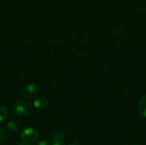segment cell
<instances>
[{
    "label": "cell",
    "instance_id": "obj_1",
    "mask_svg": "<svg viewBox=\"0 0 146 145\" xmlns=\"http://www.w3.org/2000/svg\"><path fill=\"white\" fill-rule=\"evenodd\" d=\"M32 110V105L27 100H19L17 101L14 107H13V112L17 116H26Z\"/></svg>",
    "mask_w": 146,
    "mask_h": 145
},
{
    "label": "cell",
    "instance_id": "obj_2",
    "mask_svg": "<svg viewBox=\"0 0 146 145\" xmlns=\"http://www.w3.org/2000/svg\"><path fill=\"white\" fill-rule=\"evenodd\" d=\"M21 139L27 144H33L38 139V132L36 129L33 127H27L25 128L21 133Z\"/></svg>",
    "mask_w": 146,
    "mask_h": 145
},
{
    "label": "cell",
    "instance_id": "obj_3",
    "mask_svg": "<svg viewBox=\"0 0 146 145\" xmlns=\"http://www.w3.org/2000/svg\"><path fill=\"white\" fill-rule=\"evenodd\" d=\"M38 91H39V88L36 84L30 83L23 88L21 94L26 98H32V97H36L38 95Z\"/></svg>",
    "mask_w": 146,
    "mask_h": 145
},
{
    "label": "cell",
    "instance_id": "obj_4",
    "mask_svg": "<svg viewBox=\"0 0 146 145\" xmlns=\"http://www.w3.org/2000/svg\"><path fill=\"white\" fill-rule=\"evenodd\" d=\"M48 105H49V101L47 98H45L44 97H37L33 101V106L37 109H44L48 107Z\"/></svg>",
    "mask_w": 146,
    "mask_h": 145
},
{
    "label": "cell",
    "instance_id": "obj_5",
    "mask_svg": "<svg viewBox=\"0 0 146 145\" xmlns=\"http://www.w3.org/2000/svg\"><path fill=\"white\" fill-rule=\"evenodd\" d=\"M138 111L139 113L143 116V117H145L146 118V95L142 97L139 103H138Z\"/></svg>",
    "mask_w": 146,
    "mask_h": 145
},
{
    "label": "cell",
    "instance_id": "obj_6",
    "mask_svg": "<svg viewBox=\"0 0 146 145\" xmlns=\"http://www.w3.org/2000/svg\"><path fill=\"white\" fill-rule=\"evenodd\" d=\"M9 115V109L5 105L0 104V122L5 121Z\"/></svg>",
    "mask_w": 146,
    "mask_h": 145
},
{
    "label": "cell",
    "instance_id": "obj_7",
    "mask_svg": "<svg viewBox=\"0 0 146 145\" xmlns=\"http://www.w3.org/2000/svg\"><path fill=\"white\" fill-rule=\"evenodd\" d=\"M7 127H8V129L11 132H14V133H16L18 132V130H19V125L15 121H8Z\"/></svg>",
    "mask_w": 146,
    "mask_h": 145
},
{
    "label": "cell",
    "instance_id": "obj_8",
    "mask_svg": "<svg viewBox=\"0 0 146 145\" xmlns=\"http://www.w3.org/2000/svg\"><path fill=\"white\" fill-rule=\"evenodd\" d=\"M51 137L54 139H63L65 137V132L62 131H56V132H52Z\"/></svg>",
    "mask_w": 146,
    "mask_h": 145
},
{
    "label": "cell",
    "instance_id": "obj_9",
    "mask_svg": "<svg viewBox=\"0 0 146 145\" xmlns=\"http://www.w3.org/2000/svg\"><path fill=\"white\" fill-rule=\"evenodd\" d=\"M50 145H65L62 139H54Z\"/></svg>",
    "mask_w": 146,
    "mask_h": 145
},
{
    "label": "cell",
    "instance_id": "obj_10",
    "mask_svg": "<svg viewBox=\"0 0 146 145\" xmlns=\"http://www.w3.org/2000/svg\"><path fill=\"white\" fill-rule=\"evenodd\" d=\"M4 138H5V132L3 131V129L0 128V144L3 141Z\"/></svg>",
    "mask_w": 146,
    "mask_h": 145
},
{
    "label": "cell",
    "instance_id": "obj_11",
    "mask_svg": "<svg viewBox=\"0 0 146 145\" xmlns=\"http://www.w3.org/2000/svg\"><path fill=\"white\" fill-rule=\"evenodd\" d=\"M37 145H50V144L47 141V140H45V139H43V140H41V141H39L38 143V144Z\"/></svg>",
    "mask_w": 146,
    "mask_h": 145
},
{
    "label": "cell",
    "instance_id": "obj_12",
    "mask_svg": "<svg viewBox=\"0 0 146 145\" xmlns=\"http://www.w3.org/2000/svg\"><path fill=\"white\" fill-rule=\"evenodd\" d=\"M17 145H30L29 144H27V143H21V144H17Z\"/></svg>",
    "mask_w": 146,
    "mask_h": 145
},
{
    "label": "cell",
    "instance_id": "obj_13",
    "mask_svg": "<svg viewBox=\"0 0 146 145\" xmlns=\"http://www.w3.org/2000/svg\"><path fill=\"white\" fill-rule=\"evenodd\" d=\"M70 145H80V144H79V143H73Z\"/></svg>",
    "mask_w": 146,
    "mask_h": 145
}]
</instances>
